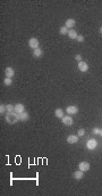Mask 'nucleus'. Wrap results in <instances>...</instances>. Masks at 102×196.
Masks as SVG:
<instances>
[{
    "instance_id": "nucleus-21",
    "label": "nucleus",
    "mask_w": 102,
    "mask_h": 196,
    "mask_svg": "<svg viewBox=\"0 0 102 196\" xmlns=\"http://www.w3.org/2000/svg\"><path fill=\"white\" fill-rule=\"evenodd\" d=\"M76 40H77L78 42H83V41H84V37H83V35H77Z\"/></svg>"
},
{
    "instance_id": "nucleus-18",
    "label": "nucleus",
    "mask_w": 102,
    "mask_h": 196,
    "mask_svg": "<svg viewBox=\"0 0 102 196\" xmlns=\"http://www.w3.org/2000/svg\"><path fill=\"white\" fill-rule=\"evenodd\" d=\"M11 83H13V80H11V78H6L5 80H3V84L5 86H11Z\"/></svg>"
},
{
    "instance_id": "nucleus-25",
    "label": "nucleus",
    "mask_w": 102,
    "mask_h": 196,
    "mask_svg": "<svg viewBox=\"0 0 102 196\" xmlns=\"http://www.w3.org/2000/svg\"><path fill=\"white\" fill-rule=\"evenodd\" d=\"M100 136H101V137H102V130H101V131H100Z\"/></svg>"
},
{
    "instance_id": "nucleus-12",
    "label": "nucleus",
    "mask_w": 102,
    "mask_h": 196,
    "mask_svg": "<svg viewBox=\"0 0 102 196\" xmlns=\"http://www.w3.org/2000/svg\"><path fill=\"white\" fill-rule=\"evenodd\" d=\"M28 118H30V115H28L27 112H23L19 114V120H21V121H27Z\"/></svg>"
},
{
    "instance_id": "nucleus-15",
    "label": "nucleus",
    "mask_w": 102,
    "mask_h": 196,
    "mask_svg": "<svg viewBox=\"0 0 102 196\" xmlns=\"http://www.w3.org/2000/svg\"><path fill=\"white\" fill-rule=\"evenodd\" d=\"M54 115L58 119H62L64 118V111H62L61 108H58V110H56V112H54Z\"/></svg>"
},
{
    "instance_id": "nucleus-4",
    "label": "nucleus",
    "mask_w": 102,
    "mask_h": 196,
    "mask_svg": "<svg viewBox=\"0 0 102 196\" xmlns=\"http://www.w3.org/2000/svg\"><path fill=\"white\" fill-rule=\"evenodd\" d=\"M78 112V107L77 106H68L67 108H66V113H67L68 115H73V114H76V113Z\"/></svg>"
},
{
    "instance_id": "nucleus-2",
    "label": "nucleus",
    "mask_w": 102,
    "mask_h": 196,
    "mask_svg": "<svg viewBox=\"0 0 102 196\" xmlns=\"http://www.w3.org/2000/svg\"><path fill=\"white\" fill-rule=\"evenodd\" d=\"M28 46H30V48H32L33 50H34V49H38L39 48V40L36 38H31L30 41H28Z\"/></svg>"
},
{
    "instance_id": "nucleus-23",
    "label": "nucleus",
    "mask_w": 102,
    "mask_h": 196,
    "mask_svg": "<svg viewBox=\"0 0 102 196\" xmlns=\"http://www.w3.org/2000/svg\"><path fill=\"white\" fill-rule=\"evenodd\" d=\"M100 131H101V130H100L99 128H94V129H93V132L95 134H100Z\"/></svg>"
},
{
    "instance_id": "nucleus-24",
    "label": "nucleus",
    "mask_w": 102,
    "mask_h": 196,
    "mask_svg": "<svg viewBox=\"0 0 102 196\" xmlns=\"http://www.w3.org/2000/svg\"><path fill=\"white\" fill-rule=\"evenodd\" d=\"M75 59H76V61H78V62H81V61H82V56H81V55H76Z\"/></svg>"
},
{
    "instance_id": "nucleus-13",
    "label": "nucleus",
    "mask_w": 102,
    "mask_h": 196,
    "mask_svg": "<svg viewBox=\"0 0 102 196\" xmlns=\"http://www.w3.org/2000/svg\"><path fill=\"white\" fill-rule=\"evenodd\" d=\"M83 171H81V170H78V171H75L74 172V178H75L76 180H81L82 178H83Z\"/></svg>"
},
{
    "instance_id": "nucleus-20",
    "label": "nucleus",
    "mask_w": 102,
    "mask_h": 196,
    "mask_svg": "<svg viewBox=\"0 0 102 196\" xmlns=\"http://www.w3.org/2000/svg\"><path fill=\"white\" fill-rule=\"evenodd\" d=\"M6 110H7V107H6L5 105H2V104L0 105V114H1V115H2V113L5 112Z\"/></svg>"
},
{
    "instance_id": "nucleus-17",
    "label": "nucleus",
    "mask_w": 102,
    "mask_h": 196,
    "mask_svg": "<svg viewBox=\"0 0 102 196\" xmlns=\"http://www.w3.org/2000/svg\"><path fill=\"white\" fill-rule=\"evenodd\" d=\"M68 31H69V30L67 29V27L66 26H61L60 27V30H59V32H60V34H68Z\"/></svg>"
},
{
    "instance_id": "nucleus-9",
    "label": "nucleus",
    "mask_w": 102,
    "mask_h": 196,
    "mask_svg": "<svg viewBox=\"0 0 102 196\" xmlns=\"http://www.w3.org/2000/svg\"><path fill=\"white\" fill-rule=\"evenodd\" d=\"M78 141V136H75V134H70L67 137V142L68 144H76Z\"/></svg>"
},
{
    "instance_id": "nucleus-16",
    "label": "nucleus",
    "mask_w": 102,
    "mask_h": 196,
    "mask_svg": "<svg viewBox=\"0 0 102 196\" xmlns=\"http://www.w3.org/2000/svg\"><path fill=\"white\" fill-rule=\"evenodd\" d=\"M33 55H34V57H41L42 56V50H41L40 48L34 49V50H33Z\"/></svg>"
},
{
    "instance_id": "nucleus-5",
    "label": "nucleus",
    "mask_w": 102,
    "mask_h": 196,
    "mask_svg": "<svg viewBox=\"0 0 102 196\" xmlns=\"http://www.w3.org/2000/svg\"><path fill=\"white\" fill-rule=\"evenodd\" d=\"M97 146H98V141L95 139H90L86 142V147L89 148V149H94Z\"/></svg>"
},
{
    "instance_id": "nucleus-10",
    "label": "nucleus",
    "mask_w": 102,
    "mask_h": 196,
    "mask_svg": "<svg viewBox=\"0 0 102 196\" xmlns=\"http://www.w3.org/2000/svg\"><path fill=\"white\" fill-rule=\"evenodd\" d=\"M73 122H74V120H73L72 116H64L62 118V123L65 126H72Z\"/></svg>"
},
{
    "instance_id": "nucleus-19",
    "label": "nucleus",
    "mask_w": 102,
    "mask_h": 196,
    "mask_svg": "<svg viewBox=\"0 0 102 196\" xmlns=\"http://www.w3.org/2000/svg\"><path fill=\"white\" fill-rule=\"evenodd\" d=\"M6 107H7V112H15V106L11 104H8L6 105Z\"/></svg>"
},
{
    "instance_id": "nucleus-26",
    "label": "nucleus",
    "mask_w": 102,
    "mask_h": 196,
    "mask_svg": "<svg viewBox=\"0 0 102 196\" xmlns=\"http://www.w3.org/2000/svg\"><path fill=\"white\" fill-rule=\"evenodd\" d=\"M100 32H101V33H102V27H101V29H100Z\"/></svg>"
},
{
    "instance_id": "nucleus-8",
    "label": "nucleus",
    "mask_w": 102,
    "mask_h": 196,
    "mask_svg": "<svg viewBox=\"0 0 102 196\" xmlns=\"http://www.w3.org/2000/svg\"><path fill=\"white\" fill-rule=\"evenodd\" d=\"M5 74H6V78H13L14 74H15V71H14L13 67H6Z\"/></svg>"
},
{
    "instance_id": "nucleus-3",
    "label": "nucleus",
    "mask_w": 102,
    "mask_h": 196,
    "mask_svg": "<svg viewBox=\"0 0 102 196\" xmlns=\"http://www.w3.org/2000/svg\"><path fill=\"white\" fill-rule=\"evenodd\" d=\"M78 169L81 170V171L85 172V171H89L90 170V163L89 162H81V163L78 164Z\"/></svg>"
},
{
    "instance_id": "nucleus-22",
    "label": "nucleus",
    "mask_w": 102,
    "mask_h": 196,
    "mask_svg": "<svg viewBox=\"0 0 102 196\" xmlns=\"http://www.w3.org/2000/svg\"><path fill=\"white\" fill-rule=\"evenodd\" d=\"M77 134H78V136H84V134H85V130H84V129H79V130H78V132H77Z\"/></svg>"
},
{
    "instance_id": "nucleus-11",
    "label": "nucleus",
    "mask_w": 102,
    "mask_h": 196,
    "mask_svg": "<svg viewBox=\"0 0 102 196\" xmlns=\"http://www.w3.org/2000/svg\"><path fill=\"white\" fill-rule=\"evenodd\" d=\"M25 107H24V105L23 104H16L15 105V112L17 113V114H21V113L25 112Z\"/></svg>"
},
{
    "instance_id": "nucleus-14",
    "label": "nucleus",
    "mask_w": 102,
    "mask_h": 196,
    "mask_svg": "<svg viewBox=\"0 0 102 196\" xmlns=\"http://www.w3.org/2000/svg\"><path fill=\"white\" fill-rule=\"evenodd\" d=\"M77 32H76L75 30H69V31H68V37L70 38V39H76V38H77Z\"/></svg>"
},
{
    "instance_id": "nucleus-6",
    "label": "nucleus",
    "mask_w": 102,
    "mask_h": 196,
    "mask_svg": "<svg viewBox=\"0 0 102 196\" xmlns=\"http://www.w3.org/2000/svg\"><path fill=\"white\" fill-rule=\"evenodd\" d=\"M78 70L81 72H86L89 70V65L86 64L84 61H81V62H78Z\"/></svg>"
},
{
    "instance_id": "nucleus-1",
    "label": "nucleus",
    "mask_w": 102,
    "mask_h": 196,
    "mask_svg": "<svg viewBox=\"0 0 102 196\" xmlns=\"http://www.w3.org/2000/svg\"><path fill=\"white\" fill-rule=\"evenodd\" d=\"M7 123L9 124H15L19 120V114H17L16 112H8L7 115L5 116Z\"/></svg>"
},
{
    "instance_id": "nucleus-7",
    "label": "nucleus",
    "mask_w": 102,
    "mask_h": 196,
    "mask_svg": "<svg viewBox=\"0 0 102 196\" xmlns=\"http://www.w3.org/2000/svg\"><path fill=\"white\" fill-rule=\"evenodd\" d=\"M75 24H76V21L74 18H68L67 21H66V23H65V26L67 27V29H70L72 30L73 27L75 26Z\"/></svg>"
}]
</instances>
